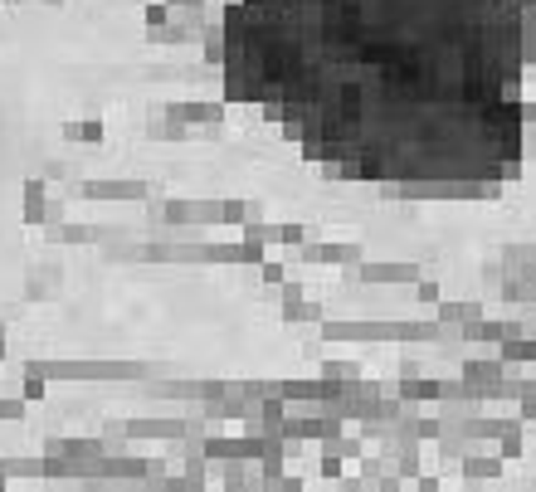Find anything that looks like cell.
I'll return each instance as SVG.
<instances>
[{"label": "cell", "mask_w": 536, "mask_h": 492, "mask_svg": "<svg viewBox=\"0 0 536 492\" xmlns=\"http://www.w3.org/2000/svg\"><path fill=\"white\" fill-rule=\"evenodd\" d=\"M536 0H229V102L336 176L498 186L521 166Z\"/></svg>", "instance_id": "obj_1"}]
</instances>
